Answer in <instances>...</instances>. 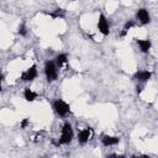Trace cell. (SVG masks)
I'll use <instances>...</instances> for the list:
<instances>
[{"label": "cell", "instance_id": "1", "mask_svg": "<svg viewBox=\"0 0 158 158\" xmlns=\"http://www.w3.org/2000/svg\"><path fill=\"white\" fill-rule=\"evenodd\" d=\"M44 75L48 81H53L58 78V67L54 60H48L44 64Z\"/></svg>", "mask_w": 158, "mask_h": 158}, {"label": "cell", "instance_id": "2", "mask_svg": "<svg viewBox=\"0 0 158 158\" xmlns=\"http://www.w3.org/2000/svg\"><path fill=\"white\" fill-rule=\"evenodd\" d=\"M73 136H74V132L72 126L69 123H64L60 130V137L58 139V144H68L73 139Z\"/></svg>", "mask_w": 158, "mask_h": 158}, {"label": "cell", "instance_id": "3", "mask_svg": "<svg viewBox=\"0 0 158 158\" xmlns=\"http://www.w3.org/2000/svg\"><path fill=\"white\" fill-rule=\"evenodd\" d=\"M53 109L59 116H65L70 112V106L63 100H56L53 102Z\"/></svg>", "mask_w": 158, "mask_h": 158}, {"label": "cell", "instance_id": "4", "mask_svg": "<svg viewBox=\"0 0 158 158\" xmlns=\"http://www.w3.org/2000/svg\"><path fill=\"white\" fill-rule=\"evenodd\" d=\"M98 30L99 32L102 35V36H107L110 33V25H109V21L105 17V15L100 14L99 15V19H98Z\"/></svg>", "mask_w": 158, "mask_h": 158}, {"label": "cell", "instance_id": "5", "mask_svg": "<svg viewBox=\"0 0 158 158\" xmlns=\"http://www.w3.org/2000/svg\"><path fill=\"white\" fill-rule=\"evenodd\" d=\"M37 74H38L37 67H36V65H31L28 69H26V70L22 73L21 79H22L23 81H32V80H35V79L37 78Z\"/></svg>", "mask_w": 158, "mask_h": 158}, {"label": "cell", "instance_id": "6", "mask_svg": "<svg viewBox=\"0 0 158 158\" xmlns=\"http://www.w3.org/2000/svg\"><path fill=\"white\" fill-rule=\"evenodd\" d=\"M93 137V130L90 127H86L81 131H79L78 133V142L80 144H85L86 142H89V139Z\"/></svg>", "mask_w": 158, "mask_h": 158}, {"label": "cell", "instance_id": "7", "mask_svg": "<svg viewBox=\"0 0 158 158\" xmlns=\"http://www.w3.org/2000/svg\"><path fill=\"white\" fill-rule=\"evenodd\" d=\"M136 16H137V20H138L142 25H147V23H149V22H151V15H149L148 10H147V9H144V7L139 9V10L137 11Z\"/></svg>", "mask_w": 158, "mask_h": 158}, {"label": "cell", "instance_id": "8", "mask_svg": "<svg viewBox=\"0 0 158 158\" xmlns=\"http://www.w3.org/2000/svg\"><path fill=\"white\" fill-rule=\"evenodd\" d=\"M151 77H152V73L149 70H139V72H137L135 74V79L138 80V81H141V83L148 81L151 79Z\"/></svg>", "mask_w": 158, "mask_h": 158}, {"label": "cell", "instance_id": "9", "mask_svg": "<svg viewBox=\"0 0 158 158\" xmlns=\"http://www.w3.org/2000/svg\"><path fill=\"white\" fill-rule=\"evenodd\" d=\"M101 142H102V144H104L105 147H109V146H115V144H117V143L120 142V138L116 137V136L105 135V136H102Z\"/></svg>", "mask_w": 158, "mask_h": 158}, {"label": "cell", "instance_id": "10", "mask_svg": "<svg viewBox=\"0 0 158 158\" xmlns=\"http://www.w3.org/2000/svg\"><path fill=\"white\" fill-rule=\"evenodd\" d=\"M137 44L142 53H148L151 49V46H152L149 40H137Z\"/></svg>", "mask_w": 158, "mask_h": 158}, {"label": "cell", "instance_id": "11", "mask_svg": "<svg viewBox=\"0 0 158 158\" xmlns=\"http://www.w3.org/2000/svg\"><path fill=\"white\" fill-rule=\"evenodd\" d=\"M54 62H56V64H57L58 68H62V67H64L68 63V56L64 54V53H60V54H58L56 57V60Z\"/></svg>", "mask_w": 158, "mask_h": 158}, {"label": "cell", "instance_id": "12", "mask_svg": "<svg viewBox=\"0 0 158 158\" xmlns=\"http://www.w3.org/2000/svg\"><path fill=\"white\" fill-rule=\"evenodd\" d=\"M23 98H25V100L26 101H35L36 100V98H37V94L32 90V89H30V88H27V89H25V91H23Z\"/></svg>", "mask_w": 158, "mask_h": 158}, {"label": "cell", "instance_id": "13", "mask_svg": "<svg viewBox=\"0 0 158 158\" xmlns=\"http://www.w3.org/2000/svg\"><path fill=\"white\" fill-rule=\"evenodd\" d=\"M51 16L53 19H58V17H63L64 16V10L63 9H57L53 12H51Z\"/></svg>", "mask_w": 158, "mask_h": 158}, {"label": "cell", "instance_id": "14", "mask_svg": "<svg viewBox=\"0 0 158 158\" xmlns=\"http://www.w3.org/2000/svg\"><path fill=\"white\" fill-rule=\"evenodd\" d=\"M17 32H19L21 36H26V35H27V28H26L25 23H21V25L19 26V28H17Z\"/></svg>", "mask_w": 158, "mask_h": 158}, {"label": "cell", "instance_id": "15", "mask_svg": "<svg viewBox=\"0 0 158 158\" xmlns=\"http://www.w3.org/2000/svg\"><path fill=\"white\" fill-rule=\"evenodd\" d=\"M133 25H135V23H133V21H128V22H126V25H125L123 30L128 32V31H130V30H131V28L133 27Z\"/></svg>", "mask_w": 158, "mask_h": 158}, {"label": "cell", "instance_id": "16", "mask_svg": "<svg viewBox=\"0 0 158 158\" xmlns=\"http://www.w3.org/2000/svg\"><path fill=\"white\" fill-rule=\"evenodd\" d=\"M2 74H1V72H0V91H1V88H2Z\"/></svg>", "mask_w": 158, "mask_h": 158}]
</instances>
